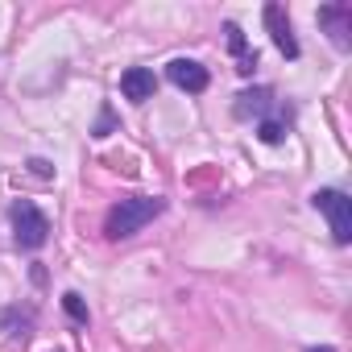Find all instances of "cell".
<instances>
[{
    "mask_svg": "<svg viewBox=\"0 0 352 352\" xmlns=\"http://www.w3.org/2000/svg\"><path fill=\"white\" fill-rule=\"evenodd\" d=\"M9 220H13V241H17V249H42L46 241H50V220L42 216V208L38 204H30V199H17L13 208H9Z\"/></svg>",
    "mask_w": 352,
    "mask_h": 352,
    "instance_id": "cell-2",
    "label": "cell"
},
{
    "mask_svg": "<svg viewBox=\"0 0 352 352\" xmlns=\"http://www.w3.org/2000/svg\"><path fill=\"white\" fill-rule=\"evenodd\" d=\"M319 25H327L336 50H348V34H352V5H323L319 9Z\"/></svg>",
    "mask_w": 352,
    "mask_h": 352,
    "instance_id": "cell-5",
    "label": "cell"
},
{
    "mask_svg": "<svg viewBox=\"0 0 352 352\" xmlns=\"http://www.w3.org/2000/svg\"><path fill=\"white\" fill-rule=\"evenodd\" d=\"M153 91H157V79H153L149 67H129L120 75V96L129 104H145V100H153Z\"/></svg>",
    "mask_w": 352,
    "mask_h": 352,
    "instance_id": "cell-6",
    "label": "cell"
},
{
    "mask_svg": "<svg viewBox=\"0 0 352 352\" xmlns=\"http://www.w3.org/2000/svg\"><path fill=\"white\" fill-rule=\"evenodd\" d=\"M265 25H270V34H274V46H278L286 58H298V38H294L290 21H286V13H282V5H265Z\"/></svg>",
    "mask_w": 352,
    "mask_h": 352,
    "instance_id": "cell-7",
    "label": "cell"
},
{
    "mask_svg": "<svg viewBox=\"0 0 352 352\" xmlns=\"http://www.w3.org/2000/svg\"><path fill=\"white\" fill-rule=\"evenodd\" d=\"M311 208L327 216L336 245H348V241H352V199H348L344 191L323 187V191H315V195H311Z\"/></svg>",
    "mask_w": 352,
    "mask_h": 352,
    "instance_id": "cell-3",
    "label": "cell"
},
{
    "mask_svg": "<svg viewBox=\"0 0 352 352\" xmlns=\"http://www.w3.org/2000/svg\"><path fill=\"white\" fill-rule=\"evenodd\" d=\"M108 133H112V112L104 108V112H100V124L91 129V137H108Z\"/></svg>",
    "mask_w": 352,
    "mask_h": 352,
    "instance_id": "cell-13",
    "label": "cell"
},
{
    "mask_svg": "<svg viewBox=\"0 0 352 352\" xmlns=\"http://www.w3.org/2000/svg\"><path fill=\"white\" fill-rule=\"evenodd\" d=\"M257 137H261L265 145H282V141H286V124H282V120H270V116H265V120L257 124Z\"/></svg>",
    "mask_w": 352,
    "mask_h": 352,
    "instance_id": "cell-10",
    "label": "cell"
},
{
    "mask_svg": "<svg viewBox=\"0 0 352 352\" xmlns=\"http://www.w3.org/2000/svg\"><path fill=\"white\" fill-rule=\"evenodd\" d=\"M166 212V199L157 195H133V199H120L108 216H104V236L108 241H124V236H137L149 220H157Z\"/></svg>",
    "mask_w": 352,
    "mask_h": 352,
    "instance_id": "cell-1",
    "label": "cell"
},
{
    "mask_svg": "<svg viewBox=\"0 0 352 352\" xmlns=\"http://www.w3.org/2000/svg\"><path fill=\"white\" fill-rule=\"evenodd\" d=\"M63 311L75 319V323H87V307H83V298L71 290V294H63Z\"/></svg>",
    "mask_w": 352,
    "mask_h": 352,
    "instance_id": "cell-11",
    "label": "cell"
},
{
    "mask_svg": "<svg viewBox=\"0 0 352 352\" xmlns=\"http://www.w3.org/2000/svg\"><path fill=\"white\" fill-rule=\"evenodd\" d=\"M311 352H336V348H311Z\"/></svg>",
    "mask_w": 352,
    "mask_h": 352,
    "instance_id": "cell-14",
    "label": "cell"
},
{
    "mask_svg": "<svg viewBox=\"0 0 352 352\" xmlns=\"http://www.w3.org/2000/svg\"><path fill=\"white\" fill-rule=\"evenodd\" d=\"M270 108H274V91H270V87H253V91H241V96H236V108H232V112H236L241 120H253V116L265 120Z\"/></svg>",
    "mask_w": 352,
    "mask_h": 352,
    "instance_id": "cell-8",
    "label": "cell"
},
{
    "mask_svg": "<svg viewBox=\"0 0 352 352\" xmlns=\"http://www.w3.org/2000/svg\"><path fill=\"white\" fill-rule=\"evenodd\" d=\"M224 34H228L232 54H236V71H241V75H253V67H257V50H249V42H245L241 25H224Z\"/></svg>",
    "mask_w": 352,
    "mask_h": 352,
    "instance_id": "cell-9",
    "label": "cell"
},
{
    "mask_svg": "<svg viewBox=\"0 0 352 352\" xmlns=\"http://www.w3.org/2000/svg\"><path fill=\"white\" fill-rule=\"evenodd\" d=\"M30 174H38V179H50V174H54V166H50L46 157H30Z\"/></svg>",
    "mask_w": 352,
    "mask_h": 352,
    "instance_id": "cell-12",
    "label": "cell"
},
{
    "mask_svg": "<svg viewBox=\"0 0 352 352\" xmlns=\"http://www.w3.org/2000/svg\"><path fill=\"white\" fill-rule=\"evenodd\" d=\"M166 79H170L174 87H183V91H191V96L208 91V83H212L208 67H204V63H195V58H174V63L166 67Z\"/></svg>",
    "mask_w": 352,
    "mask_h": 352,
    "instance_id": "cell-4",
    "label": "cell"
}]
</instances>
